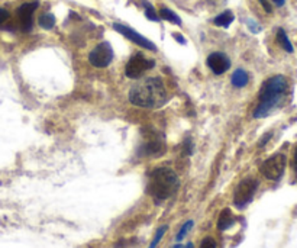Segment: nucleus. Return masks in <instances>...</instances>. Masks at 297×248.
Masks as SVG:
<instances>
[{
    "label": "nucleus",
    "mask_w": 297,
    "mask_h": 248,
    "mask_svg": "<svg viewBox=\"0 0 297 248\" xmlns=\"http://www.w3.org/2000/svg\"><path fill=\"white\" fill-rule=\"evenodd\" d=\"M285 155L284 154H275L270 157L268 160L262 162L261 166V173L264 174V177H267L268 180H280L283 177L285 170Z\"/></svg>",
    "instance_id": "nucleus-5"
},
{
    "label": "nucleus",
    "mask_w": 297,
    "mask_h": 248,
    "mask_svg": "<svg viewBox=\"0 0 297 248\" xmlns=\"http://www.w3.org/2000/svg\"><path fill=\"white\" fill-rule=\"evenodd\" d=\"M234 19H235V16H234V13L231 12V11H225L221 15H218L215 19H213V24L216 26H222V28H229V25L234 22Z\"/></svg>",
    "instance_id": "nucleus-14"
},
{
    "label": "nucleus",
    "mask_w": 297,
    "mask_h": 248,
    "mask_svg": "<svg viewBox=\"0 0 297 248\" xmlns=\"http://www.w3.org/2000/svg\"><path fill=\"white\" fill-rule=\"evenodd\" d=\"M193 225H194V221H191V219L187 221L186 223H183V226L180 228V231H178V234L175 236V239H177V241H181V239L187 235V232L193 228Z\"/></svg>",
    "instance_id": "nucleus-20"
},
{
    "label": "nucleus",
    "mask_w": 297,
    "mask_h": 248,
    "mask_svg": "<svg viewBox=\"0 0 297 248\" xmlns=\"http://www.w3.org/2000/svg\"><path fill=\"white\" fill-rule=\"evenodd\" d=\"M113 60V48L109 42H100L99 45H96L88 54V61L93 67L97 68H105L108 67Z\"/></svg>",
    "instance_id": "nucleus-6"
},
{
    "label": "nucleus",
    "mask_w": 297,
    "mask_h": 248,
    "mask_svg": "<svg viewBox=\"0 0 297 248\" xmlns=\"http://www.w3.org/2000/svg\"><path fill=\"white\" fill-rule=\"evenodd\" d=\"M160 18L165 19L167 22H171V24H175V25H181V19L177 13H174L173 11L167 9V8H161L160 9Z\"/></svg>",
    "instance_id": "nucleus-15"
},
{
    "label": "nucleus",
    "mask_w": 297,
    "mask_h": 248,
    "mask_svg": "<svg viewBox=\"0 0 297 248\" xmlns=\"http://www.w3.org/2000/svg\"><path fill=\"white\" fill-rule=\"evenodd\" d=\"M113 29H115L116 32H119V34H122V35H124L125 38H128L129 41H132L134 44L139 45L141 48H145V50L149 51H157L155 44H152L148 38H145L144 35L138 34L135 29H132V28H129V26L121 25V24H113Z\"/></svg>",
    "instance_id": "nucleus-8"
},
{
    "label": "nucleus",
    "mask_w": 297,
    "mask_h": 248,
    "mask_svg": "<svg viewBox=\"0 0 297 248\" xmlns=\"http://www.w3.org/2000/svg\"><path fill=\"white\" fill-rule=\"evenodd\" d=\"M261 3V6L264 8V11L267 13H271L272 12V8H271V5L268 3V0H258Z\"/></svg>",
    "instance_id": "nucleus-23"
},
{
    "label": "nucleus",
    "mask_w": 297,
    "mask_h": 248,
    "mask_svg": "<svg viewBox=\"0 0 297 248\" xmlns=\"http://www.w3.org/2000/svg\"><path fill=\"white\" fill-rule=\"evenodd\" d=\"M272 2H274V5H275V6H278V8L284 6V3H285V0H272Z\"/></svg>",
    "instance_id": "nucleus-27"
},
{
    "label": "nucleus",
    "mask_w": 297,
    "mask_h": 248,
    "mask_svg": "<svg viewBox=\"0 0 297 248\" xmlns=\"http://www.w3.org/2000/svg\"><path fill=\"white\" fill-rule=\"evenodd\" d=\"M271 137H272L271 132H268V134H265V135H264V137H262L260 139V142H258V147H262V145H265V144H267V141H268V139H270V138H271Z\"/></svg>",
    "instance_id": "nucleus-25"
},
{
    "label": "nucleus",
    "mask_w": 297,
    "mask_h": 248,
    "mask_svg": "<svg viewBox=\"0 0 297 248\" xmlns=\"http://www.w3.org/2000/svg\"><path fill=\"white\" fill-rule=\"evenodd\" d=\"M173 248H184V245H181V244H177V245H174Z\"/></svg>",
    "instance_id": "nucleus-29"
},
{
    "label": "nucleus",
    "mask_w": 297,
    "mask_h": 248,
    "mask_svg": "<svg viewBox=\"0 0 297 248\" xmlns=\"http://www.w3.org/2000/svg\"><path fill=\"white\" fill-rule=\"evenodd\" d=\"M258 189V182L252 177H248V179H244L235 189V193H234V203H235L236 208L242 209L245 208L248 203L254 199V195Z\"/></svg>",
    "instance_id": "nucleus-4"
},
{
    "label": "nucleus",
    "mask_w": 297,
    "mask_h": 248,
    "mask_svg": "<svg viewBox=\"0 0 297 248\" xmlns=\"http://www.w3.org/2000/svg\"><path fill=\"white\" fill-rule=\"evenodd\" d=\"M8 19H9V12H8L6 9H2V8H0V25L5 24Z\"/></svg>",
    "instance_id": "nucleus-22"
},
{
    "label": "nucleus",
    "mask_w": 297,
    "mask_h": 248,
    "mask_svg": "<svg viewBox=\"0 0 297 248\" xmlns=\"http://www.w3.org/2000/svg\"><path fill=\"white\" fill-rule=\"evenodd\" d=\"M186 248H193V244H191V242H188Z\"/></svg>",
    "instance_id": "nucleus-30"
},
{
    "label": "nucleus",
    "mask_w": 297,
    "mask_h": 248,
    "mask_svg": "<svg viewBox=\"0 0 297 248\" xmlns=\"http://www.w3.org/2000/svg\"><path fill=\"white\" fill-rule=\"evenodd\" d=\"M167 229H168V226H167V225H162L161 228L157 231V234H155V236H154V239H152V242L149 244L148 248H157V245L160 244V241L162 239V236L165 235Z\"/></svg>",
    "instance_id": "nucleus-19"
},
{
    "label": "nucleus",
    "mask_w": 297,
    "mask_h": 248,
    "mask_svg": "<svg viewBox=\"0 0 297 248\" xmlns=\"http://www.w3.org/2000/svg\"><path fill=\"white\" fill-rule=\"evenodd\" d=\"M277 41H278V44L281 45L283 50H285L287 52H293V45L287 37V34L284 32V29H281V28L277 31Z\"/></svg>",
    "instance_id": "nucleus-16"
},
{
    "label": "nucleus",
    "mask_w": 297,
    "mask_h": 248,
    "mask_svg": "<svg viewBox=\"0 0 297 248\" xmlns=\"http://www.w3.org/2000/svg\"><path fill=\"white\" fill-rule=\"evenodd\" d=\"M129 100L139 108L157 109L167 102V92L158 77H148L131 89Z\"/></svg>",
    "instance_id": "nucleus-1"
},
{
    "label": "nucleus",
    "mask_w": 297,
    "mask_h": 248,
    "mask_svg": "<svg viewBox=\"0 0 297 248\" xmlns=\"http://www.w3.org/2000/svg\"><path fill=\"white\" fill-rule=\"evenodd\" d=\"M200 248H216V242H215V239H213V238L208 236V238H205V239L202 241Z\"/></svg>",
    "instance_id": "nucleus-21"
},
{
    "label": "nucleus",
    "mask_w": 297,
    "mask_h": 248,
    "mask_svg": "<svg viewBox=\"0 0 297 248\" xmlns=\"http://www.w3.org/2000/svg\"><path fill=\"white\" fill-rule=\"evenodd\" d=\"M164 151V144H162L160 139H149L144 144V147L141 148V152L144 155H161V152Z\"/></svg>",
    "instance_id": "nucleus-11"
},
{
    "label": "nucleus",
    "mask_w": 297,
    "mask_h": 248,
    "mask_svg": "<svg viewBox=\"0 0 297 248\" xmlns=\"http://www.w3.org/2000/svg\"><path fill=\"white\" fill-rule=\"evenodd\" d=\"M208 65L215 74H223L229 70L231 60L223 52H212L208 57Z\"/></svg>",
    "instance_id": "nucleus-10"
},
{
    "label": "nucleus",
    "mask_w": 297,
    "mask_h": 248,
    "mask_svg": "<svg viewBox=\"0 0 297 248\" xmlns=\"http://www.w3.org/2000/svg\"><path fill=\"white\" fill-rule=\"evenodd\" d=\"M39 26L44 28V29H52L54 25H55V16L51 15V13H44L39 16Z\"/></svg>",
    "instance_id": "nucleus-17"
},
{
    "label": "nucleus",
    "mask_w": 297,
    "mask_h": 248,
    "mask_svg": "<svg viewBox=\"0 0 297 248\" xmlns=\"http://www.w3.org/2000/svg\"><path fill=\"white\" fill-rule=\"evenodd\" d=\"M142 5H144V8H145V16L148 18L149 21L158 22V21H160V16H158V13L155 12L154 6H152L149 2H142Z\"/></svg>",
    "instance_id": "nucleus-18"
},
{
    "label": "nucleus",
    "mask_w": 297,
    "mask_h": 248,
    "mask_svg": "<svg viewBox=\"0 0 297 248\" xmlns=\"http://www.w3.org/2000/svg\"><path fill=\"white\" fill-rule=\"evenodd\" d=\"M178 186H180V182H178L177 174L174 173V170L168 167H161V169H155L149 174L147 193L158 203L165 199L171 198L177 192Z\"/></svg>",
    "instance_id": "nucleus-3"
},
{
    "label": "nucleus",
    "mask_w": 297,
    "mask_h": 248,
    "mask_svg": "<svg viewBox=\"0 0 297 248\" xmlns=\"http://www.w3.org/2000/svg\"><path fill=\"white\" fill-rule=\"evenodd\" d=\"M247 24H248V26H249V29H251L252 32H260V31H261L260 26L257 25V24H255L254 21H248Z\"/></svg>",
    "instance_id": "nucleus-24"
},
{
    "label": "nucleus",
    "mask_w": 297,
    "mask_h": 248,
    "mask_svg": "<svg viewBox=\"0 0 297 248\" xmlns=\"http://www.w3.org/2000/svg\"><path fill=\"white\" fill-rule=\"evenodd\" d=\"M249 81V75L245 70H236L231 77V83L234 87H245Z\"/></svg>",
    "instance_id": "nucleus-13"
},
{
    "label": "nucleus",
    "mask_w": 297,
    "mask_h": 248,
    "mask_svg": "<svg viewBox=\"0 0 297 248\" xmlns=\"http://www.w3.org/2000/svg\"><path fill=\"white\" fill-rule=\"evenodd\" d=\"M293 167H294V170H296V174H297V148L296 151H294V162H293Z\"/></svg>",
    "instance_id": "nucleus-28"
},
{
    "label": "nucleus",
    "mask_w": 297,
    "mask_h": 248,
    "mask_svg": "<svg viewBox=\"0 0 297 248\" xmlns=\"http://www.w3.org/2000/svg\"><path fill=\"white\" fill-rule=\"evenodd\" d=\"M154 65H155L154 60L145 58L142 54H136L134 57H131V60L126 64L125 74L128 75L129 78H139L145 71L151 70Z\"/></svg>",
    "instance_id": "nucleus-7"
},
{
    "label": "nucleus",
    "mask_w": 297,
    "mask_h": 248,
    "mask_svg": "<svg viewBox=\"0 0 297 248\" xmlns=\"http://www.w3.org/2000/svg\"><path fill=\"white\" fill-rule=\"evenodd\" d=\"M174 38L180 42V44H186V39L181 37V35H178V34H174Z\"/></svg>",
    "instance_id": "nucleus-26"
},
{
    "label": "nucleus",
    "mask_w": 297,
    "mask_h": 248,
    "mask_svg": "<svg viewBox=\"0 0 297 248\" xmlns=\"http://www.w3.org/2000/svg\"><path fill=\"white\" fill-rule=\"evenodd\" d=\"M38 9V2H28L24 3L22 6L18 8L16 11V16H18V22L19 26L24 32H29L34 26V13Z\"/></svg>",
    "instance_id": "nucleus-9"
},
{
    "label": "nucleus",
    "mask_w": 297,
    "mask_h": 248,
    "mask_svg": "<svg viewBox=\"0 0 297 248\" xmlns=\"http://www.w3.org/2000/svg\"><path fill=\"white\" fill-rule=\"evenodd\" d=\"M287 92V80L284 75L270 77L261 87L258 106L254 111V118H264L281 102Z\"/></svg>",
    "instance_id": "nucleus-2"
},
{
    "label": "nucleus",
    "mask_w": 297,
    "mask_h": 248,
    "mask_svg": "<svg viewBox=\"0 0 297 248\" xmlns=\"http://www.w3.org/2000/svg\"><path fill=\"white\" fill-rule=\"evenodd\" d=\"M234 225V215L231 209L225 208L221 215H219V219H218V229L219 231H226L228 228H231Z\"/></svg>",
    "instance_id": "nucleus-12"
}]
</instances>
